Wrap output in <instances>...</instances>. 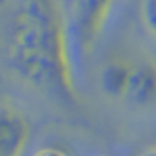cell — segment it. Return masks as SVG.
<instances>
[{
	"label": "cell",
	"mask_w": 156,
	"mask_h": 156,
	"mask_svg": "<svg viewBox=\"0 0 156 156\" xmlns=\"http://www.w3.org/2000/svg\"><path fill=\"white\" fill-rule=\"evenodd\" d=\"M32 156H69L65 151H62L60 147H53V146H48V147H42L35 151Z\"/></svg>",
	"instance_id": "7"
},
{
	"label": "cell",
	"mask_w": 156,
	"mask_h": 156,
	"mask_svg": "<svg viewBox=\"0 0 156 156\" xmlns=\"http://www.w3.org/2000/svg\"><path fill=\"white\" fill-rule=\"evenodd\" d=\"M4 51L12 72L30 86L77 97L74 44L62 0H18L5 21Z\"/></svg>",
	"instance_id": "1"
},
{
	"label": "cell",
	"mask_w": 156,
	"mask_h": 156,
	"mask_svg": "<svg viewBox=\"0 0 156 156\" xmlns=\"http://www.w3.org/2000/svg\"><path fill=\"white\" fill-rule=\"evenodd\" d=\"M142 23L156 39V0H142Z\"/></svg>",
	"instance_id": "6"
},
{
	"label": "cell",
	"mask_w": 156,
	"mask_h": 156,
	"mask_svg": "<svg viewBox=\"0 0 156 156\" xmlns=\"http://www.w3.org/2000/svg\"><path fill=\"white\" fill-rule=\"evenodd\" d=\"M118 0H70L69 5V30L74 51L79 56L95 48L105 32Z\"/></svg>",
	"instance_id": "2"
},
{
	"label": "cell",
	"mask_w": 156,
	"mask_h": 156,
	"mask_svg": "<svg viewBox=\"0 0 156 156\" xmlns=\"http://www.w3.org/2000/svg\"><path fill=\"white\" fill-rule=\"evenodd\" d=\"M28 137V118L12 105L0 107V156H21Z\"/></svg>",
	"instance_id": "3"
},
{
	"label": "cell",
	"mask_w": 156,
	"mask_h": 156,
	"mask_svg": "<svg viewBox=\"0 0 156 156\" xmlns=\"http://www.w3.org/2000/svg\"><path fill=\"white\" fill-rule=\"evenodd\" d=\"M133 63L132 60L125 56H112L107 60V63L102 69L100 83L102 90L114 98H125L130 84V77L133 72Z\"/></svg>",
	"instance_id": "5"
},
{
	"label": "cell",
	"mask_w": 156,
	"mask_h": 156,
	"mask_svg": "<svg viewBox=\"0 0 156 156\" xmlns=\"http://www.w3.org/2000/svg\"><path fill=\"white\" fill-rule=\"evenodd\" d=\"M128 102L139 107H149L156 104V60L142 58L133 63L128 91L125 95Z\"/></svg>",
	"instance_id": "4"
},
{
	"label": "cell",
	"mask_w": 156,
	"mask_h": 156,
	"mask_svg": "<svg viewBox=\"0 0 156 156\" xmlns=\"http://www.w3.org/2000/svg\"><path fill=\"white\" fill-rule=\"evenodd\" d=\"M144 156H156V147H153V149H149L147 153H146V154Z\"/></svg>",
	"instance_id": "8"
}]
</instances>
